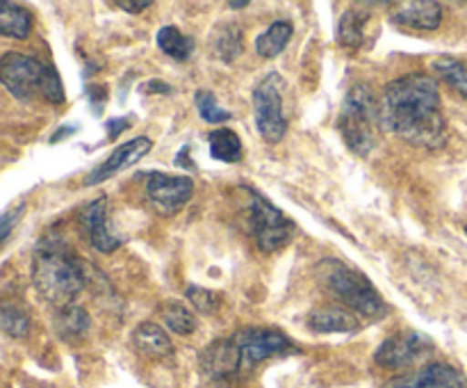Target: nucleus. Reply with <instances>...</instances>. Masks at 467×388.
Instances as JSON below:
<instances>
[{
  "mask_svg": "<svg viewBox=\"0 0 467 388\" xmlns=\"http://www.w3.org/2000/svg\"><path fill=\"white\" fill-rule=\"evenodd\" d=\"M379 121L392 135L420 149L445 144V117L441 112V89L436 78L409 73L388 82L379 100Z\"/></svg>",
  "mask_w": 467,
  "mask_h": 388,
  "instance_id": "f257e3e1",
  "label": "nucleus"
},
{
  "mask_svg": "<svg viewBox=\"0 0 467 388\" xmlns=\"http://www.w3.org/2000/svg\"><path fill=\"white\" fill-rule=\"evenodd\" d=\"M32 283L46 304L62 310L80 295L85 286V269L62 237L48 236L35 245Z\"/></svg>",
  "mask_w": 467,
  "mask_h": 388,
  "instance_id": "f03ea898",
  "label": "nucleus"
},
{
  "mask_svg": "<svg viewBox=\"0 0 467 388\" xmlns=\"http://www.w3.org/2000/svg\"><path fill=\"white\" fill-rule=\"evenodd\" d=\"M317 281L331 292L345 309L365 318H381L390 310L388 301L381 292L374 288V283L354 265L337 258H324L317 263Z\"/></svg>",
  "mask_w": 467,
  "mask_h": 388,
  "instance_id": "7ed1b4c3",
  "label": "nucleus"
},
{
  "mask_svg": "<svg viewBox=\"0 0 467 388\" xmlns=\"http://www.w3.org/2000/svg\"><path fill=\"white\" fill-rule=\"evenodd\" d=\"M379 121V99L369 85H354L349 94L345 96L340 117H337V128L345 140V144L354 151L356 155L365 158L377 144V128Z\"/></svg>",
  "mask_w": 467,
  "mask_h": 388,
  "instance_id": "20e7f679",
  "label": "nucleus"
},
{
  "mask_svg": "<svg viewBox=\"0 0 467 388\" xmlns=\"http://www.w3.org/2000/svg\"><path fill=\"white\" fill-rule=\"evenodd\" d=\"M249 194V228L263 251H276L285 246L295 236V222L269 204L258 190L244 187Z\"/></svg>",
  "mask_w": 467,
  "mask_h": 388,
  "instance_id": "39448f33",
  "label": "nucleus"
},
{
  "mask_svg": "<svg viewBox=\"0 0 467 388\" xmlns=\"http://www.w3.org/2000/svg\"><path fill=\"white\" fill-rule=\"evenodd\" d=\"M281 91L283 78L278 73H267L254 89L255 126L267 142H281L287 132Z\"/></svg>",
  "mask_w": 467,
  "mask_h": 388,
  "instance_id": "423d86ee",
  "label": "nucleus"
},
{
  "mask_svg": "<svg viewBox=\"0 0 467 388\" xmlns=\"http://www.w3.org/2000/svg\"><path fill=\"white\" fill-rule=\"evenodd\" d=\"M231 338L235 341L237 351H240L242 372H249L255 365H260L267 359H274V356H285L292 354V351H299L295 347V342L285 333L278 331V329L249 327L240 329Z\"/></svg>",
  "mask_w": 467,
  "mask_h": 388,
  "instance_id": "0eeeda50",
  "label": "nucleus"
},
{
  "mask_svg": "<svg viewBox=\"0 0 467 388\" xmlns=\"http://www.w3.org/2000/svg\"><path fill=\"white\" fill-rule=\"evenodd\" d=\"M46 68L48 64H41L32 55L5 53L0 59V80L14 99L30 103L36 94L41 96Z\"/></svg>",
  "mask_w": 467,
  "mask_h": 388,
  "instance_id": "6e6552de",
  "label": "nucleus"
},
{
  "mask_svg": "<svg viewBox=\"0 0 467 388\" xmlns=\"http://www.w3.org/2000/svg\"><path fill=\"white\" fill-rule=\"evenodd\" d=\"M433 351V341L427 333L420 331H400L395 336L386 338L374 351V361L377 365L386 370H406L420 359Z\"/></svg>",
  "mask_w": 467,
  "mask_h": 388,
  "instance_id": "1a4fd4ad",
  "label": "nucleus"
},
{
  "mask_svg": "<svg viewBox=\"0 0 467 388\" xmlns=\"http://www.w3.org/2000/svg\"><path fill=\"white\" fill-rule=\"evenodd\" d=\"M194 194V183L190 176L150 172L146 178V196L162 215H173Z\"/></svg>",
  "mask_w": 467,
  "mask_h": 388,
  "instance_id": "9d476101",
  "label": "nucleus"
},
{
  "mask_svg": "<svg viewBox=\"0 0 467 388\" xmlns=\"http://www.w3.org/2000/svg\"><path fill=\"white\" fill-rule=\"evenodd\" d=\"M78 219H80L82 231H85L87 240L91 242L94 249L112 254L121 246V237L114 236L112 228L108 226V196H99L96 201L87 204L78 215Z\"/></svg>",
  "mask_w": 467,
  "mask_h": 388,
  "instance_id": "9b49d317",
  "label": "nucleus"
},
{
  "mask_svg": "<svg viewBox=\"0 0 467 388\" xmlns=\"http://www.w3.org/2000/svg\"><path fill=\"white\" fill-rule=\"evenodd\" d=\"M383 388H465V377L450 363H429L415 372L390 379Z\"/></svg>",
  "mask_w": 467,
  "mask_h": 388,
  "instance_id": "f8f14e48",
  "label": "nucleus"
},
{
  "mask_svg": "<svg viewBox=\"0 0 467 388\" xmlns=\"http://www.w3.org/2000/svg\"><path fill=\"white\" fill-rule=\"evenodd\" d=\"M150 149H153V140H150V137H144V135L132 137V140L123 142L121 146H117V149L109 153V158L105 160V163H100L94 172H89V176L85 178V185H99V183L112 178L114 173L132 167V164L140 163V160L144 158Z\"/></svg>",
  "mask_w": 467,
  "mask_h": 388,
  "instance_id": "ddd939ff",
  "label": "nucleus"
},
{
  "mask_svg": "<svg viewBox=\"0 0 467 388\" xmlns=\"http://www.w3.org/2000/svg\"><path fill=\"white\" fill-rule=\"evenodd\" d=\"M199 363L203 372L213 379L237 377L242 372L240 351H237L233 338H219V341L210 342L199 354Z\"/></svg>",
  "mask_w": 467,
  "mask_h": 388,
  "instance_id": "4468645a",
  "label": "nucleus"
},
{
  "mask_svg": "<svg viewBox=\"0 0 467 388\" xmlns=\"http://www.w3.org/2000/svg\"><path fill=\"white\" fill-rule=\"evenodd\" d=\"M392 23L413 30H438L442 21V5L433 0H413V3L395 5Z\"/></svg>",
  "mask_w": 467,
  "mask_h": 388,
  "instance_id": "2eb2a0df",
  "label": "nucleus"
},
{
  "mask_svg": "<svg viewBox=\"0 0 467 388\" xmlns=\"http://www.w3.org/2000/svg\"><path fill=\"white\" fill-rule=\"evenodd\" d=\"M308 327L317 333H351L360 327L354 310L345 306H319L308 315Z\"/></svg>",
  "mask_w": 467,
  "mask_h": 388,
  "instance_id": "dca6fc26",
  "label": "nucleus"
},
{
  "mask_svg": "<svg viewBox=\"0 0 467 388\" xmlns=\"http://www.w3.org/2000/svg\"><path fill=\"white\" fill-rule=\"evenodd\" d=\"M130 342L146 359H164L171 356L173 345L164 329L155 322H140L130 333Z\"/></svg>",
  "mask_w": 467,
  "mask_h": 388,
  "instance_id": "f3484780",
  "label": "nucleus"
},
{
  "mask_svg": "<svg viewBox=\"0 0 467 388\" xmlns=\"http://www.w3.org/2000/svg\"><path fill=\"white\" fill-rule=\"evenodd\" d=\"M89 327H91L89 313L76 304L57 310V315H55V320H53L55 333H57V336L67 342L85 338L87 331H89Z\"/></svg>",
  "mask_w": 467,
  "mask_h": 388,
  "instance_id": "a211bd4d",
  "label": "nucleus"
},
{
  "mask_svg": "<svg viewBox=\"0 0 467 388\" xmlns=\"http://www.w3.org/2000/svg\"><path fill=\"white\" fill-rule=\"evenodd\" d=\"M369 12L368 9L349 7L340 16L336 27V37L347 48H360L365 44V27H368Z\"/></svg>",
  "mask_w": 467,
  "mask_h": 388,
  "instance_id": "6ab92c4d",
  "label": "nucleus"
},
{
  "mask_svg": "<svg viewBox=\"0 0 467 388\" xmlns=\"http://www.w3.org/2000/svg\"><path fill=\"white\" fill-rule=\"evenodd\" d=\"M295 35V26L290 21H274L263 35H258L255 39V53L265 59H272L276 55L283 53V48L287 46V41Z\"/></svg>",
  "mask_w": 467,
  "mask_h": 388,
  "instance_id": "aec40b11",
  "label": "nucleus"
},
{
  "mask_svg": "<svg viewBox=\"0 0 467 388\" xmlns=\"http://www.w3.org/2000/svg\"><path fill=\"white\" fill-rule=\"evenodd\" d=\"M32 30V14L14 3L0 5V32L9 39H26Z\"/></svg>",
  "mask_w": 467,
  "mask_h": 388,
  "instance_id": "412c9836",
  "label": "nucleus"
},
{
  "mask_svg": "<svg viewBox=\"0 0 467 388\" xmlns=\"http://www.w3.org/2000/svg\"><path fill=\"white\" fill-rule=\"evenodd\" d=\"M155 39H158L160 50L164 55H169V58L178 59V62H185L194 53V39L187 37L185 32H181V27L176 26H162Z\"/></svg>",
  "mask_w": 467,
  "mask_h": 388,
  "instance_id": "4be33fe9",
  "label": "nucleus"
},
{
  "mask_svg": "<svg viewBox=\"0 0 467 388\" xmlns=\"http://www.w3.org/2000/svg\"><path fill=\"white\" fill-rule=\"evenodd\" d=\"M210 155L222 163H237L242 160V140L231 128H219L208 135Z\"/></svg>",
  "mask_w": 467,
  "mask_h": 388,
  "instance_id": "5701e85b",
  "label": "nucleus"
},
{
  "mask_svg": "<svg viewBox=\"0 0 467 388\" xmlns=\"http://www.w3.org/2000/svg\"><path fill=\"white\" fill-rule=\"evenodd\" d=\"M210 46L219 59L233 62L242 53V27L237 23H223L214 30Z\"/></svg>",
  "mask_w": 467,
  "mask_h": 388,
  "instance_id": "b1692460",
  "label": "nucleus"
},
{
  "mask_svg": "<svg viewBox=\"0 0 467 388\" xmlns=\"http://www.w3.org/2000/svg\"><path fill=\"white\" fill-rule=\"evenodd\" d=\"M162 318L164 324H167L173 333H181V336H190V333L199 327L196 315L192 313L185 304H181V301H167V304L162 306Z\"/></svg>",
  "mask_w": 467,
  "mask_h": 388,
  "instance_id": "393cba45",
  "label": "nucleus"
},
{
  "mask_svg": "<svg viewBox=\"0 0 467 388\" xmlns=\"http://www.w3.org/2000/svg\"><path fill=\"white\" fill-rule=\"evenodd\" d=\"M433 71L441 80H445L451 89L467 96V64L454 58H438L433 59Z\"/></svg>",
  "mask_w": 467,
  "mask_h": 388,
  "instance_id": "a878e982",
  "label": "nucleus"
},
{
  "mask_svg": "<svg viewBox=\"0 0 467 388\" xmlns=\"http://www.w3.org/2000/svg\"><path fill=\"white\" fill-rule=\"evenodd\" d=\"M194 100H196V110H199L201 119L208 123H223V121H231L233 114L228 112V110H223L222 105H219V100L214 99L213 91L208 89H201L194 94Z\"/></svg>",
  "mask_w": 467,
  "mask_h": 388,
  "instance_id": "bb28decb",
  "label": "nucleus"
},
{
  "mask_svg": "<svg viewBox=\"0 0 467 388\" xmlns=\"http://www.w3.org/2000/svg\"><path fill=\"white\" fill-rule=\"evenodd\" d=\"M0 327H3L7 336L26 338L30 333V318L21 309H16V306L5 304L0 309Z\"/></svg>",
  "mask_w": 467,
  "mask_h": 388,
  "instance_id": "cd10ccee",
  "label": "nucleus"
},
{
  "mask_svg": "<svg viewBox=\"0 0 467 388\" xmlns=\"http://www.w3.org/2000/svg\"><path fill=\"white\" fill-rule=\"evenodd\" d=\"M187 299H190V304L194 306L196 310H201L203 315H213L214 310L219 309V301H222V297L217 295V292L208 290V288H201V286H190L187 288Z\"/></svg>",
  "mask_w": 467,
  "mask_h": 388,
  "instance_id": "c85d7f7f",
  "label": "nucleus"
},
{
  "mask_svg": "<svg viewBox=\"0 0 467 388\" xmlns=\"http://www.w3.org/2000/svg\"><path fill=\"white\" fill-rule=\"evenodd\" d=\"M41 96H44L48 103L53 105H62L64 103V87H62V78H59L57 68L53 64H48L46 68V78H44V87H41Z\"/></svg>",
  "mask_w": 467,
  "mask_h": 388,
  "instance_id": "c756f323",
  "label": "nucleus"
},
{
  "mask_svg": "<svg viewBox=\"0 0 467 388\" xmlns=\"http://www.w3.org/2000/svg\"><path fill=\"white\" fill-rule=\"evenodd\" d=\"M23 213H26V201H14L12 205H9L7 210L3 213V219H0V242H7L9 233L14 231V226H16L18 222H21Z\"/></svg>",
  "mask_w": 467,
  "mask_h": 388,
  "instance_id": "7c9ffc66",
  "label": "nucleus"
},
{
  "mask_svg": "<svg viewBox=\"0 0 467 388\" xmlns=\"http://www.w3.org/2000/svg\"><path fill=\"white\" fill-rule=\"evenodd\" d=\"M117 5L119 9H126V12H130V14H140V12H144V9H149L150 5V0H140V3H132V0H117Z\"/></svg>",
  "mask_w": 467,
  "mask_h": 388,
  "instance_id": "2f4dec72",
  "label": "nucleus"
},
{
  "mask_svg": "<svg viewBox=\"0 0 467 388\" xmlns=\"http://www.w3.org/2000/svg\"><path fill=\"white\" fill-rule=\"evenodd\" d=\"M130 126V121L128 119H109L108 121V132H109V140H114V137L121 135L126 128Z\"/></svg>",
  "mask_w": 467,
  "mask_h": 388,
  "instance_id": "473e14b6",
  "label": "nucleus"
},
{
  "mask_svg": "<svg viewBox=\"0 0 467 388\" xmlns=\"http://www.w3.org/2000/svg\"><path fill=\"white\" fill-rule=\"evenodd\" d=\"M71 132H76V128L67 126V128H59L57 132H53V137H50V142H62L64 135H71Z\"/></svg>",
  "mask_w": 467,
  "mask_h": 388,
  "instance_id": "72a5a7b5",
  "label": "nucleus"
},
{
  "mask_svg": "<svg viewBox=\"0 0 467 388\" xmlns=\"http://www.w3.org/2000/svg\"><path fill=\"white\" fill-rule=\"evenodd\" d=\"M149 89H150V91H171V87H169L167 82L153 80V82H149Z\"/></svg>",
  "mask_w": 467,
  "mask_h": 388,
  "instance_id": "f704fd0d",
  "label": "nucleus"
},
{
  "mask_svg": "<svg viewBox=\"0 0 467 388\" xmlns=\"http://www.w3.org/2000/svg\"><path fill=\"white\" fill-rule=\"evenodd\" d=\"M246 5H249V3H244V0H240V3H235V0H231V3H228V7H231V9H244Z\"/></svg>",
  "mask_w": 467,
  "mask_h": 388,
  "instance_id": "c9c22d12",
  "label": "nucleus"
},
{
  "mask_svg": "<svg viewBox=\"0 0 467 388\" xmlns=\"http://www.w3.org/2000/svg\"><path fill=\"white\" fill-rule=\"evenodd\" d=\"M465 233H467V226H465Z\"/></svg>",
  "mask_w": 467,
  "mask_h": 388,
  "instance_id": "e433bc0d",
  "label": "nucleus"
}]
</instances>
